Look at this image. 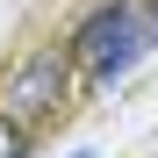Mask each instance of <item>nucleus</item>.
I'll return each mask as SVG.
<instances>
[{
  "label": "nucleus",
  "instance_id": "obj_1",
  "mask_svg": "<svg viewBox=\"0 0 158 158\" xmlns=\"http://www.w3.org/2000/svg\"><path fill=\"white\" fill-rule=\"evenodd\" d=\"M151 36H158V15H137L129 0H108V7H94L86 22H79L72 65L86 72V86H115V79L151 50Z\"/></svg>",
  "mask_w": 158,
  "mask_h": 158
},
{
  "label": "nucleus",
  "instance_id": "obj_2",
  "mask_svg": "<svg viewBox=\"0 0 158 158\" xmlns=\"http://www.w3.org/2000/svg\"><path fill=\"white\" fill-rule=\"evenodd\" d=\"M65 86H72V43H43V50H29V58L7 72V86H0V115H7L15 129H36L43 115H58Z\"/></svg>",
  "mask_w": 158,
  "mask_h": 158
},
{
  "label": "nucleus",
  "instance_id": "obj_3",
  "mask_svg": "<svg viewBox=\"0 0 158 158\" xmlns=\"http://www.w3.org/2000/svg\"><path fill=\"white\" fill-rule=\"evenodd\" d=\"M0 158H29V129H15L7 115H0Z\"/></svg>",
  "mask_w": 158,
  "mask_h": 158
}]
</instances>
